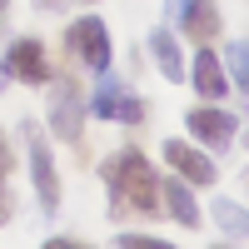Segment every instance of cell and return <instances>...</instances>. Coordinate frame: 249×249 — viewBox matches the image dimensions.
<instances>
[{"label":"cell","instance_id":"obj_12","mask_svg":"<svg viewBox=\"0 0 249 249\" xmlns=\"http://www.w3.org/2000/svg\"><path fill=\"white\" fill-rule=\"evenodd\" d=\"M150 50H155V65H160V75H164V80H179V75H184L179 40H175L170 30H155V35H150Z\"/></svg>","mask_w":249,"mask_h":249},{"label":"cell","instance_id":"obj_11","mask_svg":"<svg viewBox=\"0 0 249 249\" xmlns=\"http://www.w3.org/2000/svg\"><path fill=\"white\" fill-rule=\"evenodd\" d=\"M179 20H184V30H190L199 45H210V40L219 35V10H214V0H190Z\"/></svg>","mask_w":249,"mask_h":249},{"label":"cell","instance_id":"obj_1","mask_svg":"<svg viewBox=\"0 0 249 249\" xmlns=\"http://www.w3.org/2000/svg\"><path fill=\"white\" fill-rule=\"evenodd\" d=\"M105 184H110V199L115 210H135V214H160V184H155V170L140 150H120L105 160Z\"/></svg>","mask_w":249,"mask_h":249},{"label":"cell","instance_id":"obj_3","mask_svg":"<svg viewBox=\"0 0 249 249\" xmlns=\"http://www.w3.org/2000/svg\"><path fill=\"white\" fill-rule=\"evenodd\" d=\"M65 40H70V50H75V60H80V65H90V70H110V30L100 25L95 15L75 20Z\"/></svg>","mask_w":249,"mask_h":249},{"label":"cell","instance_id":"obj_18","mask_svg":"<svg viewBox=\"0 0 249 249\" xmlns=\"http://www.w3.org/2000/svg\"><path fill=\"white\" fill-rule=\"evenodd\" d=\"M35 5H40V10H60V5H65V0H35Z\"/></svg>","mask_w":249,"mask_h":249},{"label":"cell","instance_id":"obj_15","mask_svg":"<svg viewBox=\"0 0 249 249\" xmlns=\"http://www.w3.org/2000/svg\"><path fill=\"white\" fill-rule=\"evenodd\" d=\"M10 219V195H5V170H0V224Z\"/></svg>","mask_w":249,"mask_h":249},{"label":"cell","instance_id":"obj_6","mask_svg":"<svg viewBox=\"0 0 249 249\" xmlns=\"http://www.w3.org/2000/svg\"><path fill=\"white\" fill-rule=\"evenodd\" d=\"M5 60H10V70L15 80H25V85H50V65H45V45L40 40H15V45H5Z\"/></svg>","mask_w":249,"mask_h":249},{"label":"cell","instance_id":"obj_8","mask_svg":"<svg viewBox=\"0 0 249 249\" xmlns=\"http://www.w3.org/2000/svg\"><path fill=\"white\" fill-rule=\"evenodd\" d=\"M90 110L100 115V120H124V124H140L144 120V105L135 95H124L115 80H105V85H100V95L90 100Z\"/></svg>","mask_w":249,"mask_h":249},{"label":"cell","instance_id":"obj_13","mask_svg":"<svg viewBox=\"0 0 249 249\" xmlns=\"http://www.w3.org/2000/svg\"><path fill=\"white\" fill-rule=\"evenodd\" d=\"M224 60H230V90H244L249 85V70H244V45H224Z\"/></svg>","mask_w":249,"mask_h":249},{"label":"cell","instance_id":"obj_9","mask_svg":"<svg viewBox=\"0 0 249 249\" xmlns=\"http://www.w3.org/2000/svg\"><path fill=\"white\" fill-rule=\"evenodd\" d=\"M195 90H199L204 100L230 95V75H224V65H219L214 50H199V55H195Z\"/></svg>","mask_w":249,"mask_h":249},{"label":"cell","instance_id":"obj_14","mask_svg":"<svg viewBox=\"0 0 249 249\" xmlns=\"http://www.w3.org/2000/svg\"><path fill=\"white\" fill-rule=\"evenodd\" d=\"M214 214H219V224H224L230 234L244 230V214H239V204H234V199H219V204H214Z\"/></svg>","mask_w":249,"mask_h":249},{"label":"cell","instance_id":"obj_19","mask_svg":"<svg viewBox=\"0 0 249 249\" xmlns=\"http://www.w3.org/2000/svg\"><path fill=\"white\" fill-rule=\"evenodd\" d=\"M0 90H5V65H0Z\"/></svg>","mask_w":249,"mask_h":249},{"label":"cell","instance_id":"obj_10","mask_svg":"<svg viewBox=\"0 0 249 249\" xmlns=\"http://www.w3.org/2000/svg\"><path fill=\"white\" fill-rule=\"evenodd\" d=\"M164 214H175L184 230H199V204H195L190 184H184L179 175H170V184H164Z\"/></svg>","mask_w":249,"mask_h":249},{"label":"cell","instance_id":"obj_17","mask_svg":"<svg viewBox=\"0 0 249 249\" xmlns=\"http://www.w3.org/2000/svg\"><path fill=\"white\" fill-rule=\"evenodd\" d=\"M184 5H190V0H170V5H164V10H170V15L179 20V15H184Z\"/></svg>","mask_w":249,"mask_h":249},{"label":"cell","instance_id":"obj_2","mask_svg":"<svg viewBox=\"0 0 249 249\" xmlns=\"http://www.w3.org/2000/svg\"><path fill=\"white\" fill-rule=\"evenodd\" d=\"M20 130H25V150H30V175H35V195H40V204H45V210H60V179H55L50 144H45V135H40L35 120H25Z\"/></svg>","mask_w":249,"mask_h":249},{"label":"cell","instance_id":"obj_16","mask_svg":"<svg viewBox=\"0 0 249 249\" xmlns=\"http://www.w3.org/2000/svg\"><path fill=\"white\" fill-rule=\"evenodd\" d=\"M10 164H15V155H10V144H5V135H0V170L10 175Z\"/></svg>","mask_w":249,"mask_h":249},{"label":"cell","instance_id":"obj_4","mask_svg":"<svg viewBox=\"0 0 249 249\" xmlns=\"http://www.w3.org/2000/svg\"><path fill=\"white\" fill-rule=\"evenodd\" d=\"M50 124L60 140L80 144V130H85V100H80V90L70 85V80H55L50 90Z\"/></svg>","mask_w":249,"mask_h":249},{"label":"cell","instance_id":"obj_7","mask_svg":"<svg viewBox=\"0 0 249 249\" xmlns=\"http://www.w3.org/2000/svg\"><path fill=\"white\" fill-rule=\"evenodd\" d=\"M184 124L195 130L199 144H214V150H224V144L234 140V130H239V120H234V115L210 110V105H204V110H190V115H184Z\"/></svg>","mask_w":249,"mask_h":249},{"label":"cell","instance_id":"obj_20","mask_svg":"<svg viewBox=\"0 0 249 249\" xmlns=\"http://www.w3.org/2000/svg\"><path fill=\"white\" fill-rule=\"evenodd\" d=\"M0 15H5V0H0Z\"/></svg>","mask_w":249,"mask_h":249},{"label":"cell","instance_id":"obj_5","mask_svg":"<svg viewBox=\"0 0 249 249\" xmlns=\"http://www.w3.org/2000/svg\"><path fill=\"white\" fill-rule=\"evenodd\" d=\"M164 164L184 179V184H214V160L204 155V150H195V144H184V140H170L164 144Z\"/></svg>","mask_w":249,"mask_h":249}]
</instances>
